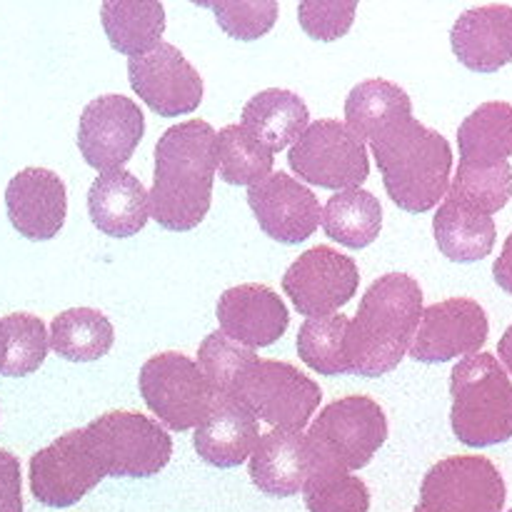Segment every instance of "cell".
Segmentation results:
<instances>
[{
  "label": "cell",
  "instance_id": "83f0119b",
  "mask_svg": "<svg viewBox=\"0 0 512 512\" xmlns=\"http://www.w3.org/2000/svg\"><path fill=\"white\" fill-rule=\"evenodd\" d=\"M323 230L345 248H368L383 230V205L363 188L335 193L323 208Z\"/></svg>",
  "mask_w": 512,
  "mask_h": 512
},
{
  "label": "cell",
  "instance_id": "e575fe53",
  "mask_svg": "<svg viewBox=\"0 0 512 512\" xmlns=\"http://www.w3.org/2000/svg\"><path fill=\"white\" fill-rule=\"evenodd\" d=\"M308 512H368L370 490L360 478L340 470H313L303 488Z\"/></svg>",
  "mask_w": 512,
  "mask_h": 512
},
{
  "label": "cell",
  "instance_id": "7402d4cb",
  "mask_svg": "<svg viewBox=\"0 0 512 512\" xmlns=\"http://www.w3.org/2000/svg\"><path fill=\"white\" fill-rule=\"evenodd\" d=\"M88 213L100 233L133 238L148 223L150 193L128 170L100 173L88 190Z\"/></svg>",
  "mask_w": 512,
  "mask_h": 512
},
{
  "label": "cell",
  "instance_id": "7c38bea8",
  "mask_svg": "<svg viewBox=\"0 0 512 512\" xmlns=\"http://www.w3.org/2000/svg\"><path fill=\"white\" fill-rule=\"evenodd\" d=\"M360 270L330 245L310 248L285 270L283 290L305 318H328L355 298Z\"/></svg>",
  "mask_w": 512,
  "mask_h": 512
},
{
  "label": "cell",
  "instance_id": "74e56055",
  "mask_svg": "<svg viewBox=\"0 0 512 512\" xmlns=\"http://www.w3.org/2000/svg\"><path fill=\"white\" fill-rule=\"evenodd\" d=\"M0 512H23L20 463L8 450H0Z\"/></svg>",
  "mask_w": 512,
  "mask_h": 512
},
{
  "label": "cell",
  "instance_id": "ac0fdd59",
  "mask_svg": "<svg viewBox=\"0 0 512 512\" xmlns=\"http://www.w3.org/2000/svg\"><path fill=\"white\" fill-rule=\"evenodd\" d=\"M220 333L245 348H268L288 330L290 313L283 300L268 285H235L218 300Z\"/></svg>",
  "mask_w": 512,
  "mask_h": 512
},
{
  "label": "cell",
  "instance_id": "ab89813d",
  "mask_svg": "<svg viewBox=\"0 0 512 512\" xmlns=\"http://www.w3.org/2000/svg\"><path fill=\"white\" fill-rule=\"evenodd\" d=\"M498 355H500V363L505 365V370L512 375V325L505 330V335L500 338L498 343Z\"/></svg>",
  "mask_w": 512,
  "mask_h": 512
},
{
  "label": "cell",
  "instance_id": "d6a6232c",
  "mask_svg": "<svg viewBox=\"0 0 512 512\" xmlns=\"http://www.w3.org/2000/svg\"><path fill=\"white\" fill-rule=\"evenodd\" d=\"M448 193L465 200L473 208L493 215L503 210L512 198V168L508 160L503 163H468L460 160L458 173L450 183Z\"/></svg>",
  "mask_w": 512,
  "mask_h": 512
},
{
  "label": "cell",
  "instance_id": "6da1fadb",
  "mask_svg": "<svg viewBox=\"0 0 512 512\" xmlns=\"http://www.w3.org/2000/svg\"><path fill=\"white\" fill-rule=\"evenodd\" d=\"M218 133L205 120H185L160 135L150 215L160 228L188 233L198 228L213 200Z\"/></svg>",
  "mask_w": 512,
  "mask_h": 512
},
{
  "label": "cell",
  "instance_id": "f1b7e54d",
  "mask_svg": "<svg viewBox=\"0 0 512 512\" xmlns=\"http://www.w3.org/2000/svg\"><path fill=\"white\" fill-rule=\"evenodd\" d=\"M460 160L503 163L512 155V105L490 100L478 105L458 128Z\"/></svg>",
  "mask_w": 512,
  "mask_h": 512
},
{
  "label": "cell",
  "instance_id": "836d02e7",
  "mask_svg": "<svg viewBox=\"0 0 512 512\" xmlns=\"http://www.w3.org/2000/svg\"><path fill=\"white\" fill-rule=\"evenodd\" d=\"M258 360L260 358L255 355V350L235 343L220 330L210 333L198 348V365L203 375L210 380L215 393L230 395V398L235 395L250 365H255Z\"/></svg>",
  "mask_w": 512,
  "mask_h": 512
},
{
  "label": "cell",
  "instance_id": "5bb4252c",
  "mask_svg": "<svg viewBox=\"0 0 512 512\" xmlns=\"http://www.w3.org/2000/svg\"><path fill=\"white\" fill-rule=\"evenodd\" d=\"M128 78L138 98L163 118L188 115L203 103V78L170 43L130 58Z\"/></svg>",
  "mask_w": 512,
  "mask_h": 512
},
{
  "label": "cell",
  "instance_id": "3957f363",
  "mask_svg": "<svg viewBox=\"0 0 512 512\" xmlns=\"http://www.w3.org/2000/svg\"><path fill=\"white\" fill-rule=\"evenodd\" d=\"M390 200L405 213H428L450 190L453 148L415 118L370 140Z\"/></svg>",
  "mask_w": 512,
  "mask_h": 512
},
{
  "label": "cell",
  "instance_id": "4fadbf2b",
  "mask_svg": "<svg viewBox=\"0 0 512 512\" xmlns=\"http://www.w3.org/2000/svg\"><path fill=\"white\" fill-rule=\"evenodd\" d=\"M145 133L138 103L125 95H100L83 108L78 123V148L85 163L100 173L123 170Z\"/></svg>",
  "mask_w": 512,
  "mask_h": 512
},
{
  "label": "cell",
  "instance_id": "d6986e66",
  "mask_svg": "<svg viewBox=\"0 0 512 512\" xmlns=\"http://www.w3.org/2000/svg\"><path fill=\"white\" fill-rule=\"evenodd\" d=\"M450 45L460 63L475 73H495L512 63V8L480 5L455 20Z\"/></svg>",
  "mask_w": 512,
  "mask_h": 512
},
{
  "label": "cell",
  "instance_id": "8fae6325",
  "mask_svg": "<svg viewBox=\"0 0 512 512\" xmlns=\"http://www.w3.org/2000/svg\"><path fill=\"white\" fill-rule=\"evenodd\" d=\"M508 488L500 470L480 455H455L428 470L420 505L438 512H503Z\"/></svg>",
  "mask_w": 512,
  "mask_h": 512
},
{
  "label": "cell",
  "instance_id": "30bf717a",
  "mask_svg": "<svg viewBox=\"0 0 512 512\" xmlns=\"http://www.w3.org/2000/svg\"><path fill=\"white\" fill-rule=\"evenodd\" d=\"M103 478L85 428L60 435L30 458V493L48 508H70Z\"/></svg>",
  "mask_w": 512,
  "mask_h": 512
},
{
  "label": "cell",
  "instance_id": "44dd1931",
  "mask_svg": "<svg viewBox=\"0 0 512 512\" xmlns=\"http://www.w3.org/2000/svg\"><path fill=\"white\" fill-rule=\"evenodd\" d=\"M258 418L230 395L215 398L205 423L195 430V453L213 468H238L258 448Z\"/></svg>",
  "mask_w": 512,
  "mask_h": 512
},
{
  "label": "cell",
  "instance_id": "ffe728a7",
  "mask_svg": "<svg viewBox=\"0 0 512 512\" xmlns=\"http://www.w3.org/2000/svg\"><path fill=\"white\" fill-rule=\"evenodd\" d=\"M313 475V450L308 433L270 430L258 440L250 458V480L255 488L273 498H290L303 493Z\"/></svg>",
  "mask_w": 512,
  "mask_h": 512
},
{
  "label": "cell",
  "instance_id": "f35d334b",
  "mask_svg": "<svg viewBox=\"0 0 512 512\" xmlns=\"http://www.w3.org/2000/svg\"><path fill=\"white\" fill-rule=\"evenodd\" d=\"M493 275H495V283H498L505 293L512 295V233L508 235V240H505L500 258L495 260Z\"/></svg>",
  "mask_w": 512,
  "mask_h": 512
},
{
  "label": "cell",
  "instance_id": "5b68a950",
  "mask_svg": "<svg viewBox=\"0 0 512 512\" xmlns=\"http://www.w3.org/2000/svg\"><path fill=\"white\" fill-rule=\"evenodd\" d=\"M313 470H363L388 440L385 410L368 395L335 400L308 430Z\"/></svg>",
  "mask_w": 512,
  "mask_h": 512
},
{
  "label": "cell",
  "instance_id": "cb8c5ba5",
  "mask_svg": "<svg viewBox=\"0 0 512 512\" xmlns=\"http://www.w3.org/2000/svg\"><path fill=\"white\" fill-rule=\"evenodd\" d=\"M433 233L445 258L455 263H478L495 248V220L483 210L448 193L433 220Z\"/></svg>",
  "mask_w": 512,
  "mask_h": 512
},
{
  "label": "cell",
  "instance_id": "9c48e42d",
  "mask_svg": "<svg viewBox=\"0 0 512 512\" xmlns=\"http://www.w3.org/2000/svg\"><path fill=\"white\" fill-rule=\"evenodd\" d=\"M233 398L275 430L303 433L323 400V390L295 365L280 360H258L243 375Z\"/></svg>",
  "mask_w": 512,
  "mask_h": 512
},
{
  "label": "cell",
  "instance_id": "2e32d148",
  "mask_svg": "<svg viewBox=\"0 0 512 512\" xmlns=\"http://www.w3.org/2000/svg\"><path fill=\"white\" fill-rule=\"evenodd\" d=\"M248 203L260 230L278 243L298 245L323 225V208L313 190L288 173H273L248 188Z\"/></svg>",
  "mask_w": 512,
  "mask_h": 512
},
{
  "label": "cell",
  "instance_id": "603a6c76",
  "mask_svg": "<svg viewBox=\"0 0 512 512\" xmlns=\"http://www.w3.org/2000/svg\"><path fill=\"white\" fill-rule=\"evenodd\" d=\"M240 120V125L275 155L298 143L300 135L308 130L310 113L305 100L293 90L268 88L245 103Z\"/></svg>",
  "mask_w": 512,
  "mask_h": 512
},
{
  "label": "cell",
  "instance_id": "7a4b0ae2",
  "mask_svg": "<svg viewBox=\"0 0 512 512\" xmlns=\"http://www.w3.org/2000/svg\"><path fill=\"white\" fill-rule=\"evenodd\" d=\"M423 290L405 273H388L375 280L350 320L345 355L350 375L380 378L410 353L423 320Z\"/></svg>",
  "mask_w": 512,
  "mask_h": 512
},
{
  "label": "cell",
  "instance_id": "e0dca14e",
  "mask_svg": "<svg viewBox=\"0 0 512 512\" xmlns=\"http://www.w3.org/2000/svg\"><path fill=\"white\" fill-rule=\"evenodd\" d=\"M8 220L23 238L43 243L63 230L68 215V190L58 173L48 168H25L5 188Z\"/></svg>",
  "mask_w": 512,
  "mask_h": 512
},
{
  "label": "cell",
  "instance_id": "8992f818",
  "mask_svg": "<svg viewBox=\"0 0 512 512\" xmlns=\"http://www.w3.org/2000/svg\"><path fill=\"white\" fill-rule=\"evenodd\" d=\"M105 478L145 480L173 458V440L155 420L130 410L100 415L85 428Z\"/></svg>",
  "mask_w": 512,
  "mask_h": 512
},
{
  "label": "cell",
  "instance_id": "d4e9b609",
  "mask_svg": "<svg viewBox=\"0 0 512 512\" xmlns=\"http://www.w3.org/2000/svg\"><path fill=\"white\" fill-rule=\"evenodd\" d=\"M100 20L110 48L130 58L158 48L165 33V8L155 0H108L100 5Z\"/></svg>",
  "mask_w": 512,
  "mask_h": 512
},
{
  "label": "cell",
  "instance_id": "52a82bcc",
  "mask_svg": "<svg viewBox=\"0 0 512 512\" xmlns=\"http://www.w3.org/2000/svg\"><path fill=\"white\" fill-rule=\"evenodd\" d=\"M138 388L150 413L175 433L198 430L218 398L198 360L183 353H160L145 360Z\"/></svg>",
  "mask_w": 512,
  "mask_h": 512
},
{
  "label": "cell",
  "instance_id": "484cf974",
  "mask_svg": "<svg viewBox=\"0 0 512 512\" xmlns=\"http://www.w3.org/2000/svg\"><path fill=\"white\" fill-rule=\"evenodd\" d=\"M410 118L413 100L388 80H363L345 100V120L360 140H375L380 133Z\"/></svg>",
  "mask_w": 512,
  "mask_h": 512
},
{
  "label": "cell",
  "instance_id": "4dcf8cb0",
  "mask_svg": "<svg viewBox=\"0 0 512 512\" xmlns=\"http://www.w3.org/2000/svg\"><path fill=\"white\" fill-rule=\"evenodd\" d=\"M218 175L228 185L253 188L273 175V153L243 125H225L218 133Z\"/></svg>",
  "mask_w": 512,
  "mask_h": 512
},
{
  "label": "cell",
  "instance_id": "9a60e30c",
  "mask_svg": "<svg viewBox=\"0 0 512 512\" xmlns=\"http://www.w3.org/2000/svg\"><path fill=\"white\" fill-rule=\"evenodd\" d=\"M488 313L478 300L450 298L425 308L410 355L418 363H448L478 355L488 340Z\"/></svg>",
  "mask_w": 512,
  "mask_h": 512
},
{
  "label": "cell",
  "instance_id": "f546056e",
  "mask_svg": "<svg viewBox=\"0 0 512 512\" xmlns=\"http://www.w3.org/2000/svg\"><path fill=\"white\" fill-rule=\"evenodd\" d=\"M348 315H328V318H310L298 330V355L310 370L320 375H348V355H345V338H348Z\"/></svg>",
  "mask_w": 512,
  "mask_h": 512
},
{
  "label": "cell",
  "instance_id": "8d00e7d4",
  "mask_svg": "<svg viewBox=\"0 0 512 512\" xmlns=\"http://www.w3.org/2000/svg\"><path fill=\"white\" fill-rule=\"evenodd\" d=\"M358 3L355 0H303L298 5L300 28L315 40H338L353 28Z\"/></svg>",
  "mask_w": 512,
  "mask_h": 512
},
{
  "label": "cell",
  "instance_id": "d590c367",
  "mask_svg": "<svg viewBox=\"0 0 512 512\" xmlns=\"http://www.w3.org/2000/svg\"><path fill=\"white\" fill-rule=\"evenodd\" d=\"M213 10L220 28L235 40H258L268 33L278 20V3L275 0H238V3H200Z\"/></svg>",
  "mask_w": 512,
  "mask_h": 512
},
{
  "label": "cell",
  "instance_id": "277c9868",
  "mask_svg": "<svg viewBox=\"0 0 512 512\" xmlns=\"http://www.w3.org/2000/svg\"><path fill=\"white\" fill-rule=\"evenodd\" d=\"M450 425L468 448H490L512 438V380L495 355L460 360L450 373Z\"/></svg>",
  "mask_w": 512,
  "mask_h": 512
},
{
  "label": "cell",
  "instance_id": "b9f144b4",
  "mask_svg": "<svg viewBox=\"0 0 512 512\" xmlns=\"http://www.w3.org/2000/svg\"><path fill=\"white\" fill-rule=\"evenodd\" d=\"M413 512H438V510H430V508H425V505H418Z\"/></svg>",
  "mask_w": 512,
  "mask_h": 512
},
{
  "label": "cell",
  "instance_id": "60d3db41",
  "mask_svg": "<svg viewBox=\"0 0 512 512\" xmlns=\"http://www.w3.org/2000/svg\"><path fill=\"white\" fill-rule=\"evenodd\" d=\"M3 355H5V343H3V330H0V368H3Z\"/></svg>",
  "mask_w": 512,
  "mask_h": 512
},
{
  "label": "cell",
  "instance_id": "ba28073f",
  "mask_svg": "<svg viewBox=\"0 0 512 512\" xmlns=\"http://www.w3.org/2000/svg\"><path fill=\"white\" fill-rule=\"evenodd\" d=\"M288 163L300 180L328 190H358L370 175L368 150L348 123L315 120L290 148Z\"/></svg>",
  "mask_w": 512,
  "mask_h": 512
},
{
  "label": "cell",
  "instance_id": "1f68e13d",
  "mask_svg": "<svg viewBox=\"0 0 512 512\" xmlns=\"http://www.w3.org/2000/svg\"><path fill=\"white\" fill-rule=\"evenodd\" d=\"M0 330H3L5 343L0 375H5V378H25V375L35 373L45 363L50 335L38 315L10 313L0 320Z\"/></svg>",
  "mask_w": 512,
  "mask_h": 512
},
{
  "label": "cell",
  "instance_id": "4316f807",
  "mask_svg": "<svg viewBox=\"0 0 512 512\" xmlns=\"http://www.w3.org/2000/svg\"><path fill=\"white\" fill-rule=\"evenodd\" d=\"M115 343L113 323L100 310L70 308L50 323V348L70 363H93L105 358Z\"/></svg>",
  "mask_w": 512,
  "mask_h": 512
}]
</instances>
